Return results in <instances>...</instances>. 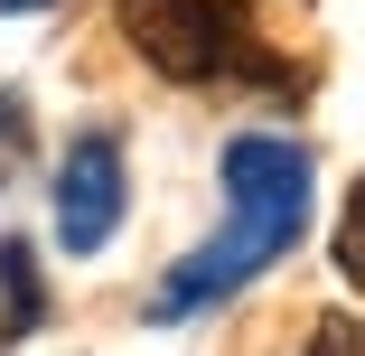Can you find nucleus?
Here are the masks:
<instances>
[{
	"label": "nucleus",
	"instance_id": "nucleus-4",
	"mask_svg": "<svg viewBox=\"0 0 365 356\" xmlns=\"http://www.w3.org/2000/svg\"><path fill=\"white\" fill-rule=\"evenodd\" d=\"M38 319H47L38 253H29V235H0V337H38Z\"/></svg>",
	"mask_w": 365,
	"mask_h": 356
},
{
	"label": "nucleus",
	"instance_id": "nucleus-2",
	"mask_svg": "<svg viewBox=\"0 0 365 356\" xmlns=\"http://www.w3.org/2000/svg\"><path fill=\"white\" fill-rule=\"evenodd\" d=\"M253 0H122V38L160 66L169 85H262L300 76L272 47H253Z\"/></svg>",
	"mask_w": 365,
	"mask_h": 356
},
{
	"label": "nucleus",
	"instance_id": "nucleus-3",
	"mask_svg": "<svg viewBox=\"0 0 365 356\" xmlns=\"http://www.w3.org/2000/svg\"><path fill=\"white\" fill-rule=\"evenodd\" d=\"M122 206H131L122 141L85 131L76 151L56 160V235H66V253H103V244H113V225H122Z\"/></svg>",
	"mask_w": 365,
	"mask_h": 356
},
{
	"label": "nucleus",
	"instance_id": "nucleus-5",
	"mask_svg": "<svg viewBox=\"0 0 365 356\" xmlns=\"http://www.w3.org/2000/svg\"><path fill=\"white\" fill-rule=\"evenodd\" d=\"M337 272L365 291V178L346 188V216H337Z\"/></svg>",
	"mask_w": 365,
	"mask_h": 356
},
{
	"label": "nucleus",
	"instance_id": "nucleus-6",
	"mask_svg": "<svg viewBox=\"0 0 365 356\" xmlns=\"http://www.w3.org/2000/svg\"><path fill=\"white\" fill-rule=\"evenodd\" d=\"M0 10H10V19H38V10H47V0H0Z\"/></svg>",
	"mask_w": 365,
	"mask_h": 356
},
{
	"label": "nucleus",
	"instance_id": "nucleus-1",
	"mask_svg": "<svg viewBox=\"0 0 365 356\" xmlns=\"http://www.w3.org/2000/svg\"><path fill=\"white\" fill-rule=\"evenodd\" d=\"M309 197H319V169L300 141H272V131H244L225 151V235H206L160 291H150V319L178 328L197 310H225L235 291H253V281L309 235Z\"/></svg>",
	"mask_w": 365,
	"mask_h": 356
}]
</instances>
